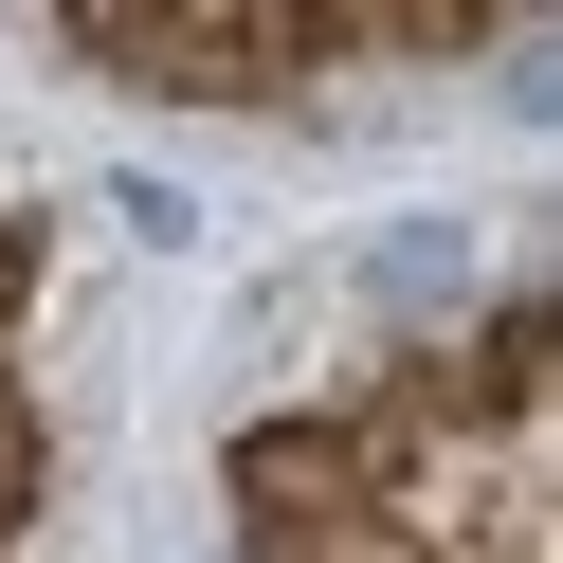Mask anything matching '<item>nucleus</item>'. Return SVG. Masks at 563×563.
Returning <instances> with one entry per match:
<instances>
[]
</instances>
